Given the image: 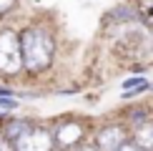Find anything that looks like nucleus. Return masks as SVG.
Masks as SVG:
<instances>
[{
  "label": "nucleus",
  "instance_id": "1",
  "mask_svg": "<svg viewBox=\"0 0 153 151\" xmlns=\"http://www.w3.org/2000/svg\"><path fill=\"white\" fill-rule=\"evenodd\" d=\"M20 46H23V61H25V71L38 73L43 68L50 66L53 61V38L40 28H28L20 35Z\"/></svg>",
  "mask_w": 153,
  "mask_h": 151
},
{
  "label": "nucleus",
  "instance_id": "2",
  "mask_svg": "<svg viewBox=\"0 0 153 151\" xmlns=\"http://www.w3.org/2000/svg\"><path fill=\"white\" fill-rule=\"evenodd\" d=\"M23 68H25V61H23L20 35L13 33V30H3L0 33V73L15 76Z\"/></svg>",
  "mask_w": 153,
  "mask_h": 151
},
{
  "label": "nucleus",
  "instance_id": "3",
  "mask_svg": "<svg viewBox=\"0 0 153 151\" xmlns=\"http://www.w3.org/2000/svg\"><path fill=\"white\" fill-rule=\"evenodd\" d=\"M55 136H50L48 131L43 129H30L28 134H23L20 138L13 141V149L15 151H53Z\"/></svg>",
  "mask_w": 153,
  "mask_h": 151
},
{
  "label": "nucleus",
  "instance_id": "4",
  "mask_svg": "<svg viewBox=\"0 0 153 151\" xmlns=\"http://www.w3.org/2000/svg\"><path fill=\"white\" fill-rule=\"evenodd\" d=\"M126 141H128V138H126V131L120 129V126H105L98 134V138H95V144H98L100 151H116L118 146H123Z\"/></svg>",
  "mask_w": 153,
  "mask_h": 151
},
{
  "label": "nucleus",
  "instance_id": "5",
  "mask_svg": "<svg viewBox=\"0 0 153 151\" xmlns=\"http://www.w3.org/2000/svg\"><path fill=\"white\" fill-rule=\"evenodd\" d=\"M83 136V126L78 121H63L58 126V134H55V141L60 144V146H73V144H78Z\"/></svg>",
  "mask_w": 153,
  "mask_h": 151
},
{
  "label": "nucleus",
  "instance_id": "6",
  "mask_svg": "<svg viewBox=\"0 0 153 151\" xmlns=\"http://www.w3.org/2000/svg\"><path fill=\"white\" fill-rule=\"evenodd\" d=\"M136 144L146 151H153V123H143L136 129Z\"/></svg>",
  "mask_w": 153,
  "mask_h": 151
},
{
  "label": "nucleus",
  "instance_id": "7",
  "mask_svg": "<svg viewBox=\"0 0 153 151\" xmlns=\"http://www.w3.org/2000/svg\"><path fill=\"white\" fill-rule=\"evenodd\" d=\"M30 131V123L28 121H20V118H15V121H10L5 126V138H10V141H15V138H20L23 134H28Z\"/></svg>",
  "mask_w": 153,
  "mask_h": 151
},
{
  "label": "nucleus",
  "instance_id": "8",
  "mask_svg": "<svg viewBox=\"0 0 153 151\" xmlns=\"http://www.w3.org/2000/svg\"><path fill=\"white\" fill-rule=\"evenodd\" d=\"M141 18L148 25H153V3H143L141 5Z\"/></svg>",
  "mask_w": 153,
  "mask_h": 151
},
{
  "label": "nucleus",
  "instance_id": "9",
  "mask_svg": "<svg viewBox=\"0 0 153 151\" xmlns=\"http://www.w3.org/2000/svg\"><path fill=\"white\" fill-rule=\"evenodd\" d=\"M138 149H141V146H138V144H136V141H133V144H131V141H126V144H123V146H118L116 151H138Z\"/></svg>",
  "mask_w": 153,
  "mask_h": 151
},
{
  "label": "nucleus",
  "instance_id": "10",
  "mask_svg": "<svg viewBox=\"0 0 153 151\" xmlns=\"http://www.w3.org/2000/svg\"><path fill=\"white\" fill-rule=\"evenodd\" d=\"M13 5H15V0H0V13H5V10H10Z\"/></svg>",
  "mask_w": 153,
  "mask_h": 151
},
{
  "label": "nucleus",
  "instance_id": "11",
  "mask_svg": "<svg viewBox=\"0 0 153 151\" xmlns=\"http://www.w3.org/2000/svg\"><path fill=\"white\" fill-rule=\"evenodd\" d=\"M78 151H95V149H93V146H80Z\"/></svg>",
  "mask_w": 153,
  "mask_h": 151
},
{
  "label": "nucleus",
  "instance_id": "12",
  "mask_svg": "<svg viewBox=\"0 0 153 151\" xmlns=\"http://www.w3.org/2000/svg\"><path fill=\"white\" fill-rule=\"evenodd\" d=\"M0 151H5V149H3V146H0Z\"/></svg>",
  "mask_w": 153,
  "mask_h": 151
}]
</instances>
